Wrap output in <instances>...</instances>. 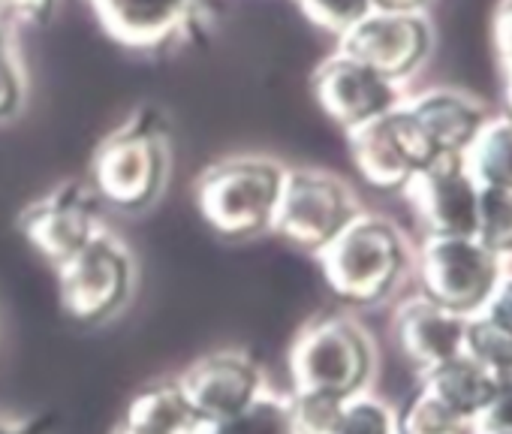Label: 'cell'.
<instances>
[{
  "mask_svg": "<svg viewBox=\"0 0 512 434\" xmlns=\"http://www.w3.org/2000/svg\"><path fill=\"white\" fill-rule=\"evenodd\" d=\"M326 287L353 308L386 302L410 266L401 230L380 214H356L317 254Z\"/></svg>",
  "mask_w": 512,
  "mask_h": 434,
  "instance_id": "6da1fadb",
  "label": "cell"
},
{
  "mask_svg": "<svg viewBox=\"0 0 512 434\" xmlns=\"http://www.w3.org/2000/svg\"><path fill=\"white\" fill-rule=\"evenodd\" d=\"M293 395L356 398L374 377L377 350L368 329L350 314L311 317L290 344Z\"/></svg>",
  "mask_w": 512,
  "mask_h": 434,
  "instance_id": "7a4b0ae2",
  "label": "cell"
},
{
  "mask_svg": "<svg viewBox=\"0 0 512 434\" xmlns=\"http://www.w3.org/2000/svg\"><path fill=\"white\" fill-rule=\"evenodd\" d=\"M287 166L272 157H226L202 169L193 184L196 208L223 239L272 233V217L284 190Z\"/></svg>",
  "mask_w": 512,
  "mask_h": 434,
  "instance_id": "3957f363",
  "label": "cell"
},
{
  "mask_svg": "<svg viewBox=\"0 0 512 434\" xmlns=\"http://www.w3.org/2000/svg\"><path fill=\"white\" fill-rule=\"evenodd\" d=\"M172 172V142L166 124L142 109L112 136H106L91 157V187L100 202L121 211H145L154 205Z\"/></svg>",
  "mask_w": 512,
  "mask_h": 434,
  "instance_id": "277c9868",
  "label": "cell"
},
{
  "mask_svg": "<svg viewBox=\"0 0 512 434\" xmlns=\"http://www.w3.org/2000/svg\"><path fill=\"white\" fill-rule=\"evenodd\" d=\"M55 272L61 311L79 326L112 320L130 302L136 284V260L130 248L106 230Z\"/></svg>",
  "mask_w": 512,
  "mask_h": 434,
  "instance_id": "5b68a950",
  "label": "cell"
},
{
  "mask_svg": "<svg viewBox=\"0 0 512 434\" xmlns=\"http://www.w3.org/2000/svg\"><path fill=\"white\" fill-rule=\"evenodd\" d=\"M416 275L422 296L458 317L479 314L503 278V260L473 236H425Z\"/></svg>",
  "mask_w": 512,
  "mask_h": 434,
  "instance_id": "8992f818",
  "label": "cell"
},
{
  "mask_svg": "<svg viewBox=\"0 0 512 434\" xmlns=\"http://www.w3.org/2000/svg\"><path fill=\"white\" fill-rule=\"evenodd\" d=\"M356 214L359 205L338 175L323 169H287L272 233L317 257Z\"/></svg>",
  "mask_w": 512,
  "mask_h": 434,
  "instance_id": "52a82bcc",
  "label": "cell"
},
{
  "mask_svg": "<svg viewBox=\"0 0 512 434\" xmlns=\"http://www.w3.org/2000/svg\"><path fill=\"white\" fill-rule=\"evenodd\" d=\"M350 160L359 178L383 193H401L404 184L437 160L416 118L401 103L398 109L347 133Z\"/></svg>",
  "mask_w": 512,
  "mask_h": 434,
  "instance_id": "ba28073f",
  "label": "cell"
},
{
  "mask_svg": "<svg viewBox=\"0 0 512 434\" xmlns=\"http://www.w3.org/2000/svg\"><path fill=\"white\" fill-rule=\"evenodd\" d=\"M97 208L100 196L91 181H64L19 214V230L28 245L58 269L103 233Z\"/></svg>",
  "mask_w": 512,
  "mask_h": 434,
  "instance_id": "9c48e42d",
  "label": "cell"
},
{
  "mask_svg": "<svg viewBox=\"0 0 512 434\" xmlns=\"http://www.w3.org/2000/svg\"><path fill=\"white\" fill-rule=\"evenodd\" d=\"M404 199L413 208L425 236H473L479 184L461 157H437L404 184Z\"/></svg>",
  "mask_w": 512,
  "mask_h": 434,
  "instance_id": "30bf717a",
  "label": "cell"
},
{
  "mask_svg": "<svg viewBox=\"0 0 512 434\" xmlns=\"http://www.w3.org/2000/svg\"><path fill=\"white\" fill-rule=\"evenodd\" d=\"M175 383L181 386L202 425L241 413L269 389L260 362L241 350L205 353L190 362Z\"/></svg>",
  "mask_w": 512,
  "mask_h": 434,
  "instance_id": "8fae6325",
  "label": "cell"
},
{
  "mask_svg": "<svg viewBox=\"0 0 512 434\" xmlns=\"http://www.w3.org/2000/svg\"><path fill=\"white\" fill-rule=\"evenodd\" d=\"M431 52V28L419 13H371L341 37V55L371 67L389 82L419 70Z\"/></svg>",
  "mask_w": 512,
  "mask_h": 434,
  "instance_id": "7c38bea8",
  "label": "cell"
},
{
  "mask_svg": "<svg viewBox=\"0 0 512 434\" xmlns=\"http://www.w3.org/2000/svg\"><path fill=\"white\" fill-rule=\"evenodd\" d=\"M311 88L317 106L347 133L401 106L395 82L341 52L317 67Z\"/></svg>",
  "mask_w": 512,
  "mask_h": 434,
  "instance_id": "4fadbf2b",
  "label": "cell"
},
{
  "mask_svg": "<svg viewBox=\"0 0 512 434\" xmlns=\"http://www.w3.org/2000/svg\"><path fill=\"white\" fill-rule=\"evenodd\" d=\"M467 317L443 311L425 296L407 299L395 314V341L410 365L419 371H431L455 356H461Z\"/></svg>",
  "mask_w": 512,
  "mask_h": 434,
  "instance_id": "5bb4252c",
  "label": "cell"
},
{
  "mask_svg": "<svg viewBox=\"0 0 512 434\" xmlns=\"http://www.w3.org/2000/svg\"><path fill=\"white\" fill-rule=\"evenodd\" d=\"M404 106L422 127V133L431 142L437 157H461L464 160V154L470 151V145L488 124L485 109L473 97H467L461 91H449V88L425 91L422 97H416L413 103H404Z\"/></svg>",
  "mask_w": 512,
  "mask_h": 434,
  "instance_id": "9a60e30c",
  "label": "cell"
},
{
  "mask_svg": "<svg viewBox=\"0 0 512 434\" xmlns=\"http://www.w3.org/2000/svg\"><path fill=\"white\" fill-rule=\"evenodd\" d=\"M199 0H91L100 25L124 46L154 49L175 37Z\"/></svg>",
  "mask_w": 512,
  "mask_h": 434,
  "instance_id": "2e32d148",
  "label": "cell"
},
{
  "mask_svg": "<svg viewBox=\"0 0 512 434\" xmlns=\"http://www.w3.org/2000/svg\"><path fill=\"white\" fill-rule=\"evenodd\" d=\"M202 419L175 380L136 392L109 434H199Z\"/></svg>",
  "mask_w": 512,
  "mask_h": 434,
  "instance_id": "e0dca14e",
  "label": "cell"
},
{
  "mask_svg": "<svg viewBox=\"0 0 512 434\" xmlns=\"http://www.w3.org/2000/svg\"><path fill=\"white\" fill-rule=\"evenodd\" d=\"M503 383L506 380H497L491 371H485L464 353L431 371H422V389L434 395L446 410H452L467 425L476 422V416L491 404V398L497 395Z\"/></svg>",
  "mask_w": 512,
  "mask_h": 434,
  "instance_id": "ac0fdd59",
  "label": "cell"
},
{
  "mask_svg": "<svg viewBox=\"0 0 512 434\" xmlns=\"http://www.w3.org/2000/svg\"><path fill=\"white\" fill-rule=\"evenodd\" d=\"M464 166L479 187H497L512 193V121L488 118V124L464 154Z\"/></svg>",
  "mask_w": 512,
  "mask_h": 434,
  "instance_id": "d6986e66",
  "label": "cell"
},
{
  "mask_svg": "<svg viewBox=\"0 0 512 434\" xmlns=\"http://www.w3.org/2000/svg\"><path fill=\"white\" fill-rule=\"evenodd\" d=\"M199 434H299V431H296L290 398L266 389L241 413L220 422H205Z\"/></svg>",
  "mask_w": 512,
  "mask_h": 434,
  "instance_id": "ffe728a7",
  "label": "cell"
},
{
  "mask_svg": "<svg viewBox=\"0 0 512 434\" xmlns=\"http://www.w3.org/2000/svg\"><path fill=\"white\" fill-rule=\"evenodd\" d=\"M461 353L491 371L497 380H512V335L485 314L467 317Z\"/></svg>",
  "mask_w": 512,
  "mask_h": 434,
  "instance_id": "44dd1931",
  "label": "cell"
},
{
  "mask_svg": "<svg viewBox=\"0 0 512 434\" xmlns=\"http://www.w3.org/2000/svg\"><path fill=\"white\" fill-rule=\"evenodd\" d=\"M473 239L497 260L512 257V193L497 187H479L476 233Z\"/></svg>",
  "mask_w": 512,
  "mask_h": 434,
  "instance_id": "7402d4cb",
  "label": "cell"
},
{
  "mask_svg": "<svg viewBox=\"0 0 512 434\" xmlns=\"http://www.w3.org/2000/svg\"><path fill=\"white\" fill-rule=\"evenodd\" d=\"M398 434H470V425L446 410L434 395L419 389L398 416Z\"/></svg>",
  "mask_w": 512,
  "mask_h": 434,
  "instance_id": "603a6c76",
  "label": "cell"
},
{
  "mask_svg": "<svg viewBox=\"0 0 512 434\" xmlns=\"http://www.w3.org/2000/svg\"><path fill=\"white\" fill-rule=\"evenodd\" d=\"M335 434H398V416L389 404L362 392L344 401Z\"/></svg>",
  "mask_w": 512,
  "mask_h": 434,
  "instance_id": "cb8c5ba5",
  "label": "cell"
},
{
  "mask_svg": "<svg viewBox=\"0 0 512 434\" xmlns=\"http://www.w3.org/2000/svg\"><path fill=\"white\" fill-rule=\"evenodd\" d=\"M296 4L308 16V22H314L317 28H323L335 37H344L365 16L374 13L371 0H296Z\"/></svg>",
  "mask_w": 512,
  "mask_h": 434,
  "instance_id": "d4e9b609",
  "label": "cell"
},
{
  "mask_svg": "<svg viewBox=\"0 0 512 434\" xmlns=\"http://www.w3.org/2000/svg\"><path fill=\"white\" fill-rule=\"evenodd\" d=\"M470 434H512V380H506L491 404L476 416Z\"/></svg>",
  "mask_w": 512,
  "mask_h": 434,
  "instance_id": "484cf974",
  "label": "cell"
},
{
  "mask_svg": "<svg viewBox=\"0 0 512 434\" xmlns=\"http://www.w3.org/2000/svg\"><path fill=\"white\" fill-rule=\"evenodd\" d=\"M22 100H25V79H22L16 58L4 46L0 49V121L16 115Z\"/></svg>",
  "mask_w": 512,
  "mask_h": 434,
  "instance_id": "4316f807",
  "label": "cell"
},
{
  "mask_svg": "<svg viewBox=\"0 0 512 434\" xmlns=\"http://www.w3.org/2000/svg\"><path fill=\"white\" fill-rule=\"evenodd\" d=\"M494 52L500 70L512 82V0H500V7L494 13Z\"/></svg>",
  "mask_w": 512,
  "mask_h": 434,
  "instance_id": "83f0119b",
  "label": "cell"
},
{
  "mask_svg": "<svg viewBox=\"0 0 512 434\" xmlns=\"http://www.w3.org/2000/svg\"><path fill=\"white\" fill-rule=\"evenodd\" d=\"M479 314H485L488 320H494L500 329H506L512 335V275H503L500 278L497 290L491 293L488 305Z\"/></svg>",
  "mask_w": 512,
  "mask_h": 434,
  "instance_id": "f1b7e54d",
  "label": "cell"
},
{
  "mask_svg": "<svg viewBox=\"0 0 512 434\" xmlns=\"http://www.w3.org/2000/svg\"><path fill=\"white\" fill-rule=\"evenodd\" d=\"M55 7V0H0V16H16L22 22H43Z\"/></svg>",
  "mask_w": 512,
  "mask_h": 434,
  "instance_id": "f546056e",
  "label": "cell"
},
{
  "mask_svg": "<svg viewBox=\"0 0 512 434\" xmlns=\"http://www.w3.org/2000/svg\"><path fill=\"white\" fill-rule=\"evenodd\" d=\"M0 434H49V419H13V416H0Z\"/></svg>",
  "mask_w": 512,
  "mask_h": 434,
  "instance_id": "4dcf8cb0",
  "label": "cell"
},
{
  "mask_svg": "<svg viewBox=\"0 0 512 434\" xmlns=\"http://www.w3.org/2000/svg\"><path fill=\"white\" fill-rule=\"evenodd\" d=\"M428 0H371L377 13H419Z\"/></svg>",
  "mask_w": 512,
  "mask_h": 434,
  "instance_id": "1f68e13d",
  "label": "cell"
},
{
  "mask_svg": "<svg viewBox=\"0 0 512 434\" xmlns=\"http://www.w3.org/2000/svg\"><path fill=\"white\" fill-rule=\"evenodd\" d=\"M506 109H509V121H512V82H509V88H506Z\"/></svg>",
  "mask_w": 512,
  "mask_h": 434,
  "instance_id": "d6a6232c",
  "label": "cell"
},
{
  "mask_svg": "<svg viewBox=\"0 0 512 434\" xmlns=\"http://www.w3.org/2000/svg\"><path fill=\"white\" fill-rule=\"evenodd\" d=\"M4 40H7V37H4V25H0V49H4V46H7Z\"/></svg>",
  "mask_w": 512,
  "mask_h": 434,
  "instance_id": "836d02e7",
  "label": "cell"
}]
</instances>
